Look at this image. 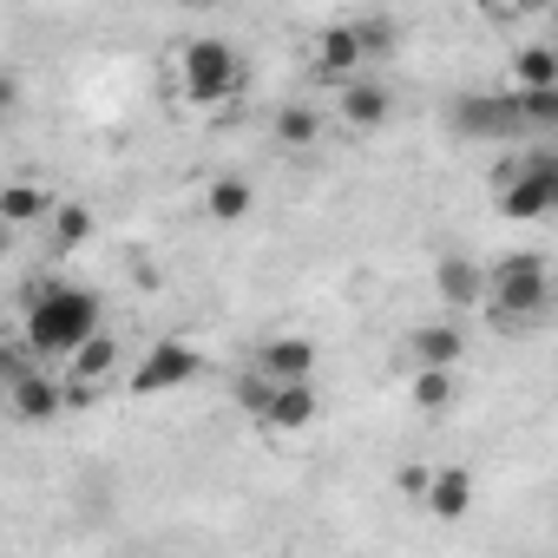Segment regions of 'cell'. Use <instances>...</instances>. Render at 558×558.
I'll return each instance as SVG.
<instances>
[{"label":"cell","instance_id":"obj_1","mask_svg":"<svg viewBox=\"0 0 558 558\" xmlns=\"http://www.w3.org/2000/svg\"><path fill=\"white\" fill-rule=\"evenodd\" d=\"M99 323H106V303H99V290H86V283L40 276V283L21 290V342H27L40 362H66Z\"/></svg>","mask_w":558,"mask_h":558},{"label":"cell","instance_id":"obj_2","mask_svg":"<svg viewBox=\"0 0 558 558\" xmlns=\"http://www.w3.org/2000/svg\"><path fill=\"white\" fill-rule=\"evenodd\" d=\"M480 310L493 316L499 336H519V329L545 323V316H551V263L532 256V250L499 256V263L486 269V296H480Z\"/></svg>","mask_w":558,"mask_h":558},{"label":"cell","instance_id":"obj_3","mask_svg":"<svg viewBox=\"0 0 558 558\" xmlns=\"http://www.w3.org/2000/svg\"><path fill=\"white\" fill-rule=\"evenodd\" d=\"M243 80H250V66L230 40H184L171 53V86L184 106H223L243 93Z\"/></svg>","mask_w":558,"mask_h":558},{"label":"cell","instance_id":"obj_4","mask_svg":"<svg viewBox=\"0 0 558 558\" xmlns=\"http://www.w3.org/2000/svg\"><path fill=\"white\" fill-rule=\"evenodd\" d=\"M493 210H499L506 223H538V217H551V210H558V158H551L545 145L506 158V165L493 171Z\"/></svg>","mask_w":558,"mask_h":558},{"label":"cell","instance_id":"obj_5","mask_svg":"<svg viewBox=\"0 0 558 558\" xmlns=\"http://www.w3.org/2000/svg\"><path fill=\"white\" fill-rule=\"evenodd\" d=\"M447 132L460 145H512L525 138L519 125V93L512 86H466L447 99Z\"/></svg>","mask_w":558,"mask_h":558},{"label":"cell","instance_id":"obj_6","mask_svg":"<svg viewBox=\"0 0 558 558\" xmlns=\"http://www.w3.org/2000/svg\"><path fill=\"white\" fill-rule=\"evenodd\" d=\"M197 375H204V349H197L191 336H158V342L138 355V368H132V401L178 395V388H191Z\"/></svg>","mask_w":558,"mask_h":558},{"label":"cell","instance_id":"obj_7","mask_svg":"<svg viewBox=\"0 0 558 558\" xmlns=\"http://www.w3.org/2000/svg\"><path fill=\"white\" fill-rule=\"evenodd\" d=\"M0 401H8V414L27 421V427H47L53 414H66V388H60V375H47V362H34L27 375H14L8 388H0Z\"/></svg>","mask_w":558,"mask_h":558},{"label":"cell","instance_id":"obj_8","mask_svg":"<svg viewBox=\"0 0 558 558\" xmlns=\"http://www.w3.org/2000/svg\"><path fill=\"white\" fill-rule=\"evenodd\" d=\"M388 112H395V93H388L368 66L349 73V80H336V119H342L349 132H381Z\"/></svg>","mask_w":558,"mask_h":558},{"label":"cell","instance_id":"obj_9","mask_svg":"<svg viewBox=\"0 0 558 558\" xmlns=\"http://www.w3.org/2000/svg\"><path fill=\"white\" fill-rule=\"evenodd\" d=\"M316 414H323V395H316V375H303V381H276V395L256 414V427L276 434V440H290V434L316 427Z\"/></svg>","mask_w":558,"mask_h":558},{"label":"cell","instance_id":"obj_10","mask_svg":"<svg viewBox=\"0 0 558 558\" xmlns=\"http://www.w3.org/2000/svg\"><path fill=\"white\" fill-rule=\"evenodd\" d=\"M368 66V53H362V34H355V21H329V27H316V40H310V73L316 80H349V73H362Z\"/></svg>","mask_w":558,"mask_h":558},{"label":"cell","instance_id":"obj_11","mask_svg":"<svg viewBox=\"0 0 558 558\" xmlns=\"http://www.w3.org/2000/svg\"><path fill=\"white\" fill-rule=\"evenodd\" d=\"M119 362H125V342L99 323V329H93V336L66 355V375H60V381H66V388H93V395H99V388L119 375Z\"/></svg>","mask_w":558,"mask_h":558},{"label":"cell","instance_id":"obj_12","mask_svg":"<svg viewBox=\"0 0 558 558\" xmlns=\"http://www.w3.org/2000/svg\"><path fill=\"white\" fill-rule=\"evenodd\" d=\"M401 355H408V368H460L466 336H460V323H453V316H440V323L408 329V336H401Z\"/></svg>","mask_w":558,"mask_h":558},{"label":"cell","instance_id":"obj_13","mask_svg":"<svg viewBox=\"0 0 558 558\" xmlns=\"http://www.w3.org/2000/svg\"><path fill=\"white\" fill-rule=\"evenodd\" d=\"M427 519H466L473 512V473L466 466H427V486H421V499H414Z\"/></svg>","mask_w":558,"mask_h":558},{"label":"cell","instance_id":"obj_14","mask_svg":"<svg viewBox=\"0 0 558 558\" xmlns=\"http://www.w3.org/2000/svg\"><path fill=\"white\" fill-rule=\"evenodd\" d=\"M434 296L460 316V310H480V296H486V263H473V256H440L434 263Z\"/></svg>","mask_w":558,"mask_h":558},{"label":"cell","instance_id":"obj_15","mask_svg":"<svg viewBox=\"0 0 558 558\" xmlns=\"http://www.w3.org/2000/svg\"><path fill=\"white\" fill-rule=\"evenodd\" d=\"M323 132H329V119H323L310 99H283V106L269 112V138L283 145V151H316Z\"/></svg>","mask_w":558,"mask_h":558},{"label":"cell","instance_id":"obj_16","mask_svg":"<svg viewBox=\"0 0 558 558\" xmlns=\"http://www.w3.org/2000/svg\"><path fill=\"white\" fill-rule=\"evenodd\" d=\"M256 368L269 381H303V375H316V342L310 336H269V342H256Z\"/></svg>","mask_w":558,"mask_h":558},{"label":"cell","instance_id":"obj_17","mask_svg":"<svg viewBox=\"0 0 558 558\" xmlns=\"http://www.w3.org/2000/svg\"><path fill=\"white\" fill-rule=\"evenodd\" d=\"M53 191L40 184V178H8V184H0V217H8L14 230H40L47 217H53Z\"/></svg>","mask_w":558,"mask_h":558},{"label":"cell","instance_id":"obj_18","mask_svg":"<svg viewBox=\"0 0 558 558\" xmlns=\"http://www.w3.org/2000/svg\"><path fill=\"white\" fill-rule=\"evenodd\" d=\"M256 210V184L243 178V171H217L210 184H204V217L210 223H243Z\"/></svg>","mask_w":558,"mask_h":558},{"label":"cell","instance_id":"obj_19","mask_svg":"<svg viewBox=\"0 0 558 558\" xmlns=\"http://www.w3.org/2000/svg\"><path fill=\"white\" fill-rule=\"evenodd\" d=\"M408 401H414L427 421L453 414V408H460V368H414V381H408Z\"/></svg>","mask_w":558,"mask_h":558},{"label":"cell","instance_id":"obj_20","mask_svg":"<svg viewBox=\"0 0 558 558\" xmlns=\"http://www.w3.org/2000/svg\"><path fill=\"white\" fill-rule=\"evenodd\" d=\"M93 230H99V217H93V204H53V217H47V236H53V250L66 256V250H86L93 243Z\"/></svg>","mask_w":558,"mask_h":558},{"label":"cell","instance_id":"obj_21","mask_svg":"<svg viewBox=\"0 0 558 558\" xmlns=\"http://www.w3.org/2000/svg\"><path fill=\"white\" fill-rule=\"evenodd\" d=\"M506 86H512V93L558 86V53H551V47H538V40H532V47H519V53H512V73H506Z\"/></svg>","mask_w":558,"mask_h":558},{"label":"cell","instance_id":"obj_22","mask_svg":"<svg viewBox=\"0 0 558 558\" xmlns=\"http://www.w3.org/2000/svg\"><path fill=\"white\" fill-rule=\"evenodd\" d=\"M519 125H525V138L558 132V86H532V93H519Z\"/></svg>","mask_w":558,"mask_h":558},{"label":"cell","instance_id":"obj_23","mask_svg":"<svg viewBox=\"0 0 558 558\" xmlns=\"http://www.w3.org/2000/svg\"><path fill=\"white\" fill-rule=\"evenodd\" d=\"M269 395H276V381H269L256 362H250V368H236V381H230V401H236V414H250V421H256V414L269 408Z\"/></svg>","mask_w":558,"mask_h":558},{"label":"cell","instance_id":"obj_24","mask_svg":"<svg viewBox=\"0 0 558 558\" xmlns=\"http://www.w3.org/2000/svg\"><path fill=\"white\" fill-rule=\"evenodd\" d=\"M355 34H362V53H368V60H388V53L401 47V21H388V14L355 21Z\"/></svg>","mask_w":558,"mask_h":558},{"label":"cell","instance_id":"obj_25","mask_svg":"<svg viewBox=\"0 0 558 558\" xmlns=\"http://www.w3.org/2000/svg\"><path fill=\"white\" fill-rule=\"evenodd\" d=\"M34 362H40V355H34V349H27L21 336H0V388H8L14 375H27Z\"/></svg>","mask_w":558,"mask_h":558},{"label":"cell","instance_id":"obj_26","mask_svg":"<svg viewBox=\"0 0 558 558\" xmlns=\"http://www.w3.org/2000/svg\"><path fill=\"white\" fill-rule=\"evenodd\" d=\"M14 106H21V73H14V66H0V119H8Z\"/></svg>","mask_w":558,"mask_h":558},{"label":"cell","instance_id":"obj_27","mask_svg":"<svg viewBox=\"0 0 558 558\" xmlns=\"http://www.w3.org/2000/svg\"><path fill=\"white\" fill-rule=\"evenodd\" d=\"M421 486H427V466H401V473H395V493L421 499Z\"/></svg>","mask_w":558,"mask_h":558},{"label":"cell","instance_id":"obj_28","mask_svg":"<svg viewBox=\"0 0 558 558\" xmlns=\"http://www.w3.org/2000/svg\"><path fill=\"white\" fill-rule=\"evenodd\" d=\"M525 8H538V0H486V14H499V21H512V14H525Z\"/></svg>","mask_w":558,"mask_h":558},{"label":"cell","instance_id":"obj_29","mask_svg":"<svg viewBox=\"0 0 558 558\" xmlns=\"http://www.w3.org/2000/svg\"><path fill=\"white\" fill-rule=\"evenodd\" d=\"M8 250H14V223H8V217H0V256H8Z\"/></svg>","mask_w":558,"mask_h":558},{"label":"cell","instance_id":"obj_30","mask_svg":"<svg viewBox=\"0 0 558 558\" xmlns=\"http://www.w3.org/2000/svg\"><path fill=\"white\" fill-rule=\"evenodd\" d=\"M178 8H210V0H178Z\"/></svg>","mask_w":558,"mask_h":558}]
</instances>
